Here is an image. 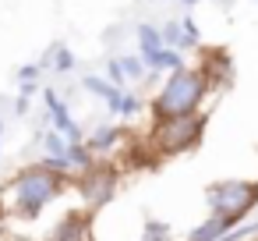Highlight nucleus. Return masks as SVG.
Here are the masks:
<instances>
[{
	"instance_id": "obj_19",
	"label": "nucleus",
	"mask_w": 258,
	"mask_h": 241,
	"mask_svg": "<svg viewBox=\"0 0 258 241\" xmlns=\"http://www.w3.org/2000/svg\"><path fill=\"white\" fill-rule=\"evenodd\" d=\"M39 78H43V64H39V61L18 68V82H39Z\"/></svg>"
},
{
	"instance_id": "obj_12",
	"label": "nucleus",
	"mask_w": 258,
	"mask_h": 241,
	"mask_svg": "<svg viewBox=\"0 0 258 241\" xmlns=\"http://www.w3.org/2000/svg\"><path fill=\"white\" fill-rule=\"evenodd\" d=\"M120 142H124V131H120V124H99V128H92V135L85 138V146H89L96 156H106V153H113Z\"/></svg>"
},
{
	"instance_id": "obj_10",
	"label": "nucleus",
	"mask_w": 258,
	"mask_h": 241,
	"mask_svg": "<svg viewBox=\"0 0 258 241\" xmlns=\"http://www.w3.org/2000/svg\"><path fill=\"white\" fill-rule=\"evenodd\" d=\"M46 241H92V216L85 209H71L53 230Z\"/></svg>"
},
{
	"instance_id": "obj_14",
	"label": "nucleus",
	"mask_w": 258,
	"mask_h": 241,
	"mask_svg": "<svg viewBox=\"0 0 258 241\" xmlns=\"http://www.w3.org/2000/svg\"><path fill=\"white\" fill-rule=\"evenodd\" d=\"M233 227H237V223H230L226 216H216V213H212L205 223H198V227L187 234V241H219V237H223L226 230H233Z\"/></svg>"
},
{
	"instance_id": "obj_8",
	"label": "nucleus",
	"mask_w": 258,
	"mask_h": 241,
	"mask_svg": "<svg viewBox=\"0 0 258 241\" xmlns=\"http://www.w3.org/2000/svg\"><path fill=\"white\" fill-rule=\"evenodd\" d=\"M43 92V117L50 121V128L53 131H60L64 138H71V142H82L85 135H82V128H78V121L71 117V110H68V103L60 100V92L57 89H39Z\"/></svg>"
},
{
	"instance_id": "obj_21",
	"label": "nucleus",
	"mask_w": 258,
	"mask_h": 241,
	"mask_svg": "<svg viewBox=\"0 0 258 241\" xmlns=\"http://www.w3.org/2000/svg\"><path fill=\"white\" fill-rule=\"evenodd\" d=\"M180 4H184V8H195V4H202V0H180Z\"/></svg>"
},
{
	"instance_id": "obj_4",
	"label": "nucleus",
	"mask_w": 258,
	"mask_h": 241,
	"mask_svg": "<svg viewBox=\"0 0 258 241\" xmlns=\"http://www.w3.org/2000/svg\"><path fill=\"white\" fill-rule=\"evenodd\" d=\"M205 202L216 216H226L230 223H240L254 206H258V181L244 177H223L205 188Z\"/></svg>"
},
{
	"instance_id": "obj_5",
	"label": "nucleus",
	"mask_w": 258,
	"mask_h": 241,
	"mask_svg": "<svg viewBox=\"0 0 258 241\" xmlns=\"http://www.w3.org/2000/svg\"><path fill=\"white\" fill-rule=\"evenodd\" d=\"M117 184H120V167H113V163H99V160H96L89 170L78 174V188H82V195H85V202H89L92 209L106 206V202L113 199Z\"/></svg>"
},
{
	"instance_id": "obj_22",
	"label": "nucleus",
	"mask_w": 258,
	"mask_h": 241,
	"mask_svg": "<svg viewBox=\"0 0 258 241\" xmlns=\"http://www.w3.org/2000/svg\"><path fill=\"white\" fill-rule=\"evenodd\" d=\"M0 234H4V206H0Z\"/></svg>"
},
{
	"instance_id": "obj_17",
	"label": "nucleus",
	"mask_w": 258,
	"mask_h": 241,
	"mask_svg": "<svg viewBox=\"0 0 258 241\" xmlns=\"http://www.w3.org/2000/svg\"><path fill=\"white\" fill-rule=\"evenodd\" d=\"M138 241H170V227H166L163 220H149Z\"/></svg>"
},
{
	"instance_id": "obj_16",
	"label": "nucleus",
	"mask_w": 258,
	"mask_h": 241,
	"mask_svg": "<svg viewBox=\"0 0 258 241\" xmlns=\"http://www.w3.org/2000/svg\"><path fill=\"white\" fill-rule=\"evenodd\" d=\"M120 71H124V78H127V82H145V78H149V71H145L142 57H120Z\"/></svg>"
},
{
	"instance_id": "obj_3",
	"label": "nucleus",
	"mask_w": 258,
	"mask_h": 241,
	"mask_svg": "<svg viewBox=\"0 0 258 241\" xmlns=\"http://www.w3.org/2000/svg\"><path fill=\"white\" fill-rule=\"evenodd\" d=\"M205 128H209V114L198 110V114H187V117H173V121L152 124V131H149L145 142L152 146V153L159 160H166V156H180V153L198 149Z\"/></svg>"
},
{
	"instance_id": "obj_18",
	"label": "nucleus",
	"mask_w": 258,
	"mask_h": 241,
	"mask_svg": "<svg viewBox=\"0 0 258 241\" xmlns=\"http://www.w3.org/2000/svg\"><path fill=\"white\" fill-rule=\"evenodd\" d=\"M103 78L113 82L117 89H127V85H131V82L124 78V71H120V57H110V61H106V75H103Z\"/></svg>"
},
{
	"instance_id": "obj_2",
	"label": "nucleus",
	"mask_w": 258,
	"mask_h": 241,
	"mask_svg": "<svg viewBox=\"0 0 258 241\" xmlns=\"http://www.w3.org/2000/svg\"><path fill=\"white\" fill-rule=\"evenodd\" d=\"M64 188H68V174L50 170L46 163H32V167H25V170H18V174L11 177V184H8V202H11V209H15L18 216L36 220L57 195H64Z\"/></svg>"
},
{
	"instance_id": "obj_20",
	"label": "nucleus",
	"mask_w": 258,
	"mask_h": 241,
	"mask_svg": "<svg viewBox=\"0 0 258 241\" xmlns=\"http://www.w3.org/2000/svg\"><path fill=\"white\" fill-rule=\"evenodd\" d=\"M29 107H32V100H22V96L15 100V114H18V117H25V114H29Z\"/></svg>"
},
{
	"instance_id": "obj_13",
	"label": "nucleus",
	"mask_w": 258,
	"mask_h": 241,
	"mask_svg": "<svg viewBox=\"0 0 258 241\" xmlns=\"http://www.w3.org/2000/svg\"><path fill=\"white\" fill-rule=\"evenodd\" d=\"M39 64H43V71H57V75H71V71L78 68V61H75L71 46H64V43H53Z\"/></svg>"
},
{
	"instance_id": "obj_9",
	"label": "nucleus",
	"mask_w": 258,
	"mask_h": 241,
	"mask_svg": "<svg viewBox=\"0 0 258 241\" xmlns=\"http://www.w3.org/2000/svg\"><path fill=\"white\" fill-rule=\"evenodd\" d=\"M163 46H170V50H198L202 46V32H198V22L191 18V15H184L180 22L173 18V22H166L163 29Z\"/></svg>"
},
{
	"instance_id": "obj_15",
	"label": "nucleus",
	"mask_w": 258,
	"mask_h": 241,
	"mask_svg": "<svg viewBox=\"0 0 258 241\" xmlns=\"http://www.w3.org/2000/svg\"><path fill=\"white\" fill-rule=\"evenodd\" d=\"M135 39H138V57H145V54H152V50L163 46V32H159V25H149V22H142V25L135 29Z\"/></svg>"
},
{
	"instance_id": "obj_1",
	"label": "nucleus",
	"mask_w": 258,
	"mask_h": 241,
	"mask_svg": "<svg viewBox=\"0 0 258 241\" xmlns=\"http://www.w3.org/2000/svg\"><path fill=\"white\" fill-rule=\"evenodd\" d=\"M209 92H212V89H209L202 68L184 64L180 71L163 75V82H159V89H156V96H152V103H149L152 124L173 121V117H187V114H198Z\"/></svg>"
},
{
	"instance_id": "obj_11",
	"label": "nucleus",
	"mask_w": 258,
	"mask_h": 241,
	"mask_svg": "<svg viewBox=\"0 0 258 241\" xmlns=\"http://www.w3.org/2000/svg\"><path fill=\"white\" fill-rule=\"evenodd\" d=\"M142 64H145V71L149 75H170V71H180L187 61H184V54L180 50H170V46H159V50H152V54H145L142 57Z\"/></svg>"
},
{
	"instance_id": "obj_6",
	"label": "nucleus",
	"mask_w": 258,
	"mask_h": 241,
	"mask_svg": "<svg viewBox=\"0 0 258 241\" xmlns=\"http://www.w3.org/2000/svg\"><path fill=\"white\" fill-rule=\"evenodd\" d=\"M82 85H85L96 100H103V107H106L113 117H135V114L142 110V100H138L131 89H117V85L106 82L103 75H85Z\"/></svg>"
},
{
	"instance_id": "obj_23",
	"label": "nucleus",
	"mask_w": 258,
	"mask_h": 241,
	"mask_svg": "<svg viewBox=\"0 0 258 241\" xmlns=\"http://www.w3.org/2000/svg\"><path fill=\"white\" fill-rule=\"evenodd\" d=\"M0 138H4V121H0Z\"/></svg>"
},
{
	"instance_id": "obj_7",
	"label": "nucleus",
	"mask_w": 258,
	"mask_h": 241,
	"mask_svg": "<svg viewBox=\"0 0 258 241\" xmlns=\"http://www.w3.org/2000/svg\"><path fill=\"white\" fill-rule=\"evenodd\" d=\"M198 50H202V64L198 68H202L209 89L212 92L230 89V82H233V61H230V54L223 46H198Z\"/></svg>"
}]
</instances>
